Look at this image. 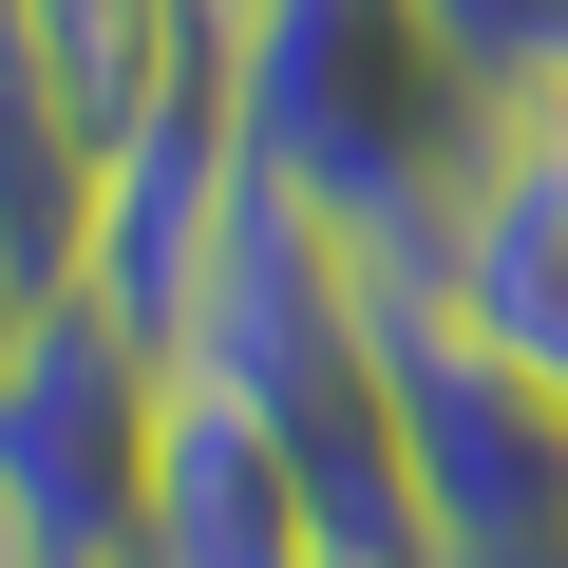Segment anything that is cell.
I'll return each instance as SVG.
<instances>
[{"mask_svg":"<svg viewBox=\"0 0 568 568\" xmlns=\"http://www.w3.org/2000/svg\"><path fill=\"white\" fill-rule=\"evenodd\" d=\"M227 133L304 209H342L361 246H398V227H436L493 171L511 95L417 20V0H227Z\"/></svg>","mask_w":568,"mask_h":568,"instance_id":"obj_1","label":"cell"},{"mask_svg":"<svg viewBox=\"0 0 568 568\" xmlns=\"http://www.w3.org/2000/svg\"><path fill=\"white\" fill-rule=\"evenodd\" d=\"M152 417H171V342L114 284H39L0 323V549L20 568H133Z\"/></svg>","mask_w":568,"mask_h":568,"instance_id":"obj_2","label":"cell"},{"mask_svg":"<svg viewBox=\"0 0 568 568\" xmlns=\"http://www.w3.org/2000/svg\"><path fill=\"white\" fill-rule=\"evenodd\" d=\"M398 493L417 549H568V379L493 361L474 323H398Z\"/></svg>","mask_w":568,"mask_h":568,"instance_id":"obj_3","label":"cell"},{"mask_svg":"<svg viewBox=\"0 0 568 568\" xmlns=\"http://www.w3.org/2000/svg\"><path fill=\"white\" fill-rule=\"evenodd\" d=\"M304 549H342V530H323L304 455H284V417H246V398L171 379V417H152V511H133V568H304Z\"/></svg>","mask_w":568,"mask_h":568,"instance_id":"obj_4","label":"cell"},{"mask_svg":"<svg viewBox=\"0 0 568 568\" xmlns=\"http://www.w3.org/2000/svg\"><path fill=\"white\" fill-rule=\"evenodd\" d=\"M417 323H474L493 361H530V379H568V152L511 114L493 133V171L455 190V227H436V304Z\"/></svg>","mask_w":568,"mask_h":568,"instance_id":"obj_5","label":"cell"},{"mask_svg":"<svg viewBox=\"0 0 568 568\" xmlns=\"http://www.w3.org/2000/svg\"><path fill=\"white\" fill-rule=\"evenodd\" d=\"M227 58V0H0V77H20L77 152H114L133 114H171Z\"/></svg>","mask_w":568,"mask_h":568,"instance_id":"obj_6","label":"cell"},{"mask_svg":"<svg viewBox=\"0 0 568 568\" xmlns=\"http://www.w3.org/2000/svg\"><path fill=\"white\" fill-rule=\"evenodd\" d=\"M417 20H436V39L493 77V95H530V77L568 58V0H417Z\"/></svg>","mask_w":568,"mask_h":568,"instance_id":"obj_7","label":"cell"},{"mask_svg":"<svg viewBox=\"0 0 568 568\" xmlns=\"http://www.w3.org/2000/svg\"><path fill=\"white\" fill-rule=\"evenodd\" d=\"M511 114H530V133H549V152H568V58H549V77H530V95H511Z\"/></svg>","mask_w":568,"mask_h":568,"instance_id":"obj_8","label":"cell"},{"mask_svg":"<svg viewBox=\"0 0 568 568\" xmlns=\"http://www.w3.org/2000/svg\"><path fill=\"white\" fill-rule=\"evenodd\" d=\"M417 568H568V549H417Z\"/></svg>","mask_w":568,"mask_h":568,"instance_id":"obj_9","label":"cell"},{"mask_svg":"<svg viewBox=\"0 0 568 568\" xmlns=\"http://www.w3.org/2000/svg\"><path fill=\"white\" fill-rule=\"evenodd\" d=\"M304 568H417V549H304Z\"/></svg>","mask_w":568,"mask_h":568,"instance_id":"obj_10","label":"cell"}]
</instances>
